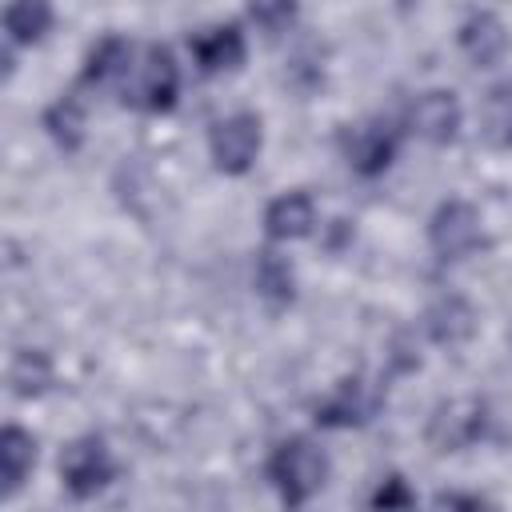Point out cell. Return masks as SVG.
I'll list each match as a JSON object with an SVG mask.
<instances>
[{
	"label": "cell",
	"instance_id": "cell-16",
	"mask_svg": "<svg viewBox=\"0 0 512 512\" xmlns=\"http://www.w3.org/2000/svg\"><path fill=\"white\" fill-rule=\"evenodd\" d=\"M32 464H36V440L16 424L4 428L0 432V488L16 492L24 484V476L32 472Z\"/></svg>",
	"mask_w": 512,
	"mask_h": 512
},
{
	"label": "cell",
	"instance_id": "cell-2",
	"mask_svg": "<svg viewBox=\"0 0 512 512\" xmlns=\"http://www.w3.org/2000/svg\"><path fill=\"white\" fill-rule=\"evenodd\" d=\"M180 92V68L168 48H144L132 60V72L124 80V100H132L144 112H168Z\"/></svg>",
	"mask_w": 512,
	"mask_h": 512
},
{
	"label": "cell",
	"instance_id": "cell-6",
	"mask_svg": "<svg viewBox=\"0 0 512 512\" xmlns=\"http://www.w3.org/2000/svg\"><path fill=\"white\" fill-rule=\"evenodd\" d=\"M480 236H484V220L468 200H448L432 212L428 244L440 260H464L468 252H476Z\"/></svg>",
	"mask_w": 512,
	"mask_h": 512
},
{
	"label": "cell",
	"instance_id": "cell-4",
	"mask_svg": "<svg viewBox=\"0 0 512 512\" xmlns=\"http://www.w3.org/2000/svg\"><path fill=\"white\" fill-rule=\"evenodd\" d=\"M484 424H488V404L480 396H452L436 404L428 420V444L436 452H460L484 436Z\"/></svg>",
	"mask_w": 512,
	"mask_h": 512
},
{
	"label": "cell",
	"instance_id": "cell-21",
	"mask_svg": "<svg viewBox=\"0 0 512 512\" xmlns=\"http://www.w3.org/2000/svg\"><path fill=\"white\" fill-rule=\"evenodd\" d=\"M248 12L260 28H284L296 16V0H248Z\"/></svg>",
	"mask_w": 512,
	"mask_h": 512
},
{
	"label": "cell",
	"instance_id": "cell-17",
	"mask_svg": "<svg viewBox=\"0 0 512 512\" xmlns=\"http://www.w3.org/2000/svg\"><path fill=\"white\" fill-rule=\"evenodd\" d=\"M52 28V4L48 0H12L4 12V32L12 44H36Z\"/></svg>",
	"mask_w": 512,
	"mask_h": 512
},
{
	"label": "cell",
	"instance_id": "cell-18",
	"mask_svg": "<svg viewBox=\"0 0 512 512\" xmlns=\"http://www.w3.org/2000/svg\"><path fill=\"white\" fill-rule=\"evenodd\" d=\"M8 384H12V392L24 396V400L40 396V392L52 384V364H48V356H44L40 348H20V352L12 356Z\"/></svg>",
	"mask_w": 512,
	"mask_h": 512
},
{
	"label": "cell",
	"instance_id": "cell-11",
	"mask_svg": "<svg viewBox=\"0 0 512 512\" xmlns=\"http://www.w3.org/2000/svg\"><path fill=\"white\" fill-rule=\"evenodd\" d=\"M316 228V204L304 192H284L264 208V232L272 240H304Z\"/></svg>",
	"mask_w": 512,
	"mask_h": 512
},
{
	"label": "cell",
	"instance_id": "cell-20",
	"mask_svg": "<svg viewBox=\"0 0 512 512\" xmlns=\"http://www.w3.org/2000/svg\"><path fill=\"white\" fill-rule=\"evenodd\" d=\"M44 128H48V136H52L64 152L80 148V140H84V108H80V100L60 96V100L44 112Z\"/></svg>",
	"mask_w": 512,
	"mask_h": 512
},
{
	"label": "cell",
	"instance_id": "cell-1",
	"mask_svg": "<svg viewBox=\"0 0 512 512\" xmlns=\"http://www.w3.org/2000/svg\"><path fill=\"white\" fill-rule=\"evenodd\" d=\"M268 480L288 504H304L324 488L328 460L312 440H284L268 456Z\"/></svg>",
	"mask_w": 512,
	"mask_h": 512
},
{
	"label": "cell",
	"instance_id": "cell-14",
	"mask_svg": "<svg viewBox=\"0 0 512 512\" xmlns=\"http://www.w3.org/2000/svg\"><path fill=\"white\" fill-rule=\"evenodd\" d=\"M372 408H376V396L360 380H344L324 404H316V420L320 424H332V428H348V424L368 420Z\"/></svg>",
	"mask_w": 512,
	"mask_h": 512
},
{
	"label": "cell",
	"instance_id": "cell-13",
	"mask_svg": "<svg viewBox=\"0 0 512 512\" xmlns=\"http://www.w3.org/2000/svg\"><path fill=\"white\" fill-rule=\"evenodd\" d=\"M476 132L488 148L512 152V80L484 92L480 112H476Z\"/></svg>",
	"mask_w": 512,
	"mask_h": 512
},
{
	"label": "cell",
	"instance_id": "cell-10",
	"mask_svg": "<svg viewBox=\"0 0 512 512\" xmlns=\"http://www.w3.org/2000/svg\"><path fill=\"white\" fill-rule=\"evenodd\" d=\"M424 324H428V336L444 348H460L472 340L476 332V308L464 300V296H440L428 312H424Z\"/></svg>",
	"mask_w": 512,
	"mask_h": 512
},
{
	"label": "cell",
	"instance_id": "cell-15",
	"mask_svg": "<svg viewBox=\"0 0 512 512\" xmlns=\"http://www.w3.org/2000/svg\"><path fill=\"white\" fill-rule=\"evenodd\" d=\"M132 44L128 40H120V36H104L92 52H88V64H84V80L88 84H100V88H108V84H120L124 88V80H128V72H132Z\"/></svg>",
	"mask_w": 512,
	"mask_h": 512
},
{
	"label": "cell",
	"instance_id": "cell-19",
	"mask_svg": "<svg viewBox=\"0 0 512 512\" xmlns=\"http://www.w3.org/2000/svg\"><path fill=\"white\" fill-rule=\"evenodd\" d=\"M256 292H260L264 300H272V304H288L292 292H296V272H292V264H288L280 252H272V248L256 256Z\"/></svg>",
	"mask_w": 512,
	"mask_h": 512
},
{
	"label": "cell",
	"instance_id": "cell-5",
	"mask_svg": "<svg viewBox=\"0 0 512 512\" xmlns=\"http://www.w3.org/2000/svg\"><path fill=\"white\" fill-rule=\"evenodd\" d=\"M260 120L252 112H232L224 120L212 124V136H208V152H212V164L228 176H240L252 168V160L260 156Z\"/></svg>",
	"mask_w": 512,
	"mask_h": 512
},
{
	"label": "cell",
	"instance_id": "cell-12",
	"mask_svg": "<svg viewBox=\"0 0 512 512\" xmlns=\"http://www.w3.org/2000/svg\"><path fill=\"white\" fill-rule=\"evenodd\" d=\"M192 56H196L200 72H232L244 60V36L236 24L208 28L200 36H192Z\"/></svg>",
	"mask_w": 512,
	"mask_h": 512
},
{
	"label": "cell",
	"instance_id": "cell-22",
	"mask_svg": "<svg viewBox=\"0 0 512 512\" xmlns=\"http://www.w3.org/2000/svg\"><path fill=\"white\" fill-rule=\"evenodd\" d=\"M372 504H376V508H408V504H412V492L404 488L400 476H392V480L372 496Z\"/></svg>",
	"mask_w": 512,
	"mask_h": 512
},
{
	"label": "cell",
	"instance_id": "cell-7",
	"mask_svg": "<svg viewBox=\"0 0 512 512\" xmlns=\"http://www.w3.org/2000/svg\"><path fill=\"white\" fill-rule=\"evenodd\" d=\"M408 128L412 136L428 140V144H448L456 140L460 132V104L452 92L444 88H432V92H420L408 108Z\"/></svg>",
	"mask_w": 512,
	"mask_h": 512
},
{
	"label": "cell",
	"instance_id": "cell-3",
	"mask_svg": "<svg viewBox=\"0 0 512 512\" xmlns=\"http://www.w3.org/2000/svg\"><path fill=\"white\" fill-rule=\"evenodd\" d=\"M112 476H116V460L100 436H80L60 452V480L80 500L104 492L112 484Z\"/></svg>",
	"mask_w": 512,
	"mask_h": 512
},
{
	"label": "cell",
	"instance_id": "cell-9",
	"mask_svg": "<svg viewBox=\"0 0 512 512\" xmlns=\"http://www.w3.org/2000/svg\"><path fill=\"white\" fill-rule=\"evenodd\" d=\"M460 52L476 64V68H492L508 56V28L500 16L492 12H476L460 24Z\"/></svg>",
	"mask_w": 512,
	"mask_h": 512
},
{
	"label": "cell",
	"instance_id": "cell-23",
	"mask_svg": "<svg viewBox=\"0 0 512 512\" xmlns=\"http://www.w3.org/2000/svg\"><path fill=\"white\" fill-rule=\"evenodd\" d=\"M436 504H440V508H480L484 500H480V496H456V492H444V496H436Z\"/></svg>",
	"mask_w": 512,
	"mask_h": 512
},
{
	"label": "cell",
	"instance_id": "cell-8",
	"mask_svg": "<svg viewBox=\"0 0 512 512\" xmlns=\"http://www.w3.org/2000/svg\"><path fill=\"white\" fill-rule=\"evenodd\" d=\"M344 156L360 176H380V172H388V164L396 156V136H392V128H384L376 120L356 124L344 140Z\"/></svg>",
	"mask_w": 512,
	"mask_h": 512
}]
</instances>
